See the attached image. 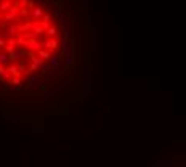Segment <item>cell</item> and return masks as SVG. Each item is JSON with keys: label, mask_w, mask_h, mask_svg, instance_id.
I'll return each mask as SVG.
<instances>
[{"label": "cell", "mask_w": 186, "mask_h": 167, "mask_svg": "<svg viewBox=\"0 0 186 167\" xmlns=\"http://www.w3.org/2000/svg\"><path fill=\"white\" fill-rule=\"evenodd\" d=\"M58 47H60V39H44V48H47V50L50 52H55V50H58Z\"/></svg>", "instance_id": "cell-1"}, {"label": "cell", "mask_w": 186, "mask_h": 167, "mask_svg": "<svg viewBox=\"0 0 186 167\" xmlns=\"http://www.w3.org/2000/svg\"><path fill=\"white\" fill-rule=\"evenodd\" d=\"M44 15H45L44 8L37 5V6H35V8L31 11V21H39V19H42V18H44Z\"/></svg>", "instance_id": "cell-2"}, {"label": "cell", "mask_w": 186, "mask_h": 167, "mask_svg": "<svg viewBox=\"0 0 186 167\" xmlns=\"http://www.w3.org/2000/svg\"><path fill=\"white\" fill-rule=\"evenodd\" d=\"M18 15H19V10L16 8V6H13L11 10H8L3 15V19L6 21V23H8V21H13V19H18Z\"/></svg>", "instance_id": "cell-3"}, {"label": "cell", "mask_w": 186, "mask_h": 167, "mask_svg": "<svg viewBox=\"0 0 186 167\" xmlns=\"http://www.w3.org/2000/svg\"><path fill=\"white\" fill-rule=\"evenodd\" d=\"M47 37L48 39H58V36H60V29H58V26H50L48 29H47Z\"/></svg>", "instance_id": "cell-4"}, {"label": "cell", "mask_w": 186, "mask_h": 167, "mask_svg": "<svg viewBox=\"0 0 186 167\" xmlns=\"http://www.w3.org/2000/svg\"><path fill=\"white\" fill-rule=\"evenodd\" d=\"M13 6H15V2H13V0H5V2L0 3V11L5 15V13L8 11V10H11Z\"/></svg>", "instance_id": "cell-5"}, {"label": "cell", "mask_w": 186, "mask_h": 167, "mask_svg": "<svg viewBox=\"0 0 186 167\" xmlns=\"http://www.w3.org/2000/svg\"><path fill=\"white\" fill-rule=\"evenodd\" d=\"M37 56H39L40 60H44V61H48L50 58H52V52L47 50V48H42V50L37 52Z\"/></svg>", "instance_id": "cell-6"}, {"label": "cell", "mask_w": 186, "mask_h": 167, "mask_svg": "<svg viewBox=\"0 0 186 167\" xmlns=\"http://www.w3.org/2000/svg\"><path fill=\"white\" fill-rule=\"evenodd\" d=\"M64 55H66V64L68 66H72V55H74V50L72 48H66V50H64Z\"/></svg>", "instance_id": "cell-7"}, {"label": "cell", "mask_w": 186, "mask_h": 167, "mask_svg": "<svg viewBox=\"0 0 186 167\" xmlns=\"http://www.w3.org/2000/svg\"><path fill=\"white\" fill-rule=\"evenodd\" d=\"M53 15H55V18L58 19V21H60L61 24L64 23V21H66V13H64L63 10H56V11L53 13Z\"/></svg>", "instance_id": "cell-8"}, {"label": "cell", "mask_w": 186, "mask_h": 167, "mask_svg": "<svg viewBox=\"0 0 186 167\" xmlns=\"http://www.w3.org/2000/svg\"><path fill=\"white\" fill-rule=\"evenodd\" d=\"M5 31L8 32L11 37H15L16 34H18V24H10V26H6V29H5Z\"/></svg>", "instance_id": "cell-9"}, {"label": "cell", "mask_w": 186, "mask_h": 167, "mask_svg": "<svg viewBox=\"0 0 186 167\" xmlns=\"http://www.w3.org/2000/svg\"><path fill=\"white\" fill-rule=\"evenodd\" d=\"M48 64L50 66H58L60 64V56L58 55H52V58L48 60Z\"/></svg>", "instance_id": "cell-10"}, {"label": "cell", "mask_w": 186, "mask_h": 167, "mask_svg": "<svg viewBox=\"0 0 186 167\" xmlns=\"http://www.w3.org/2000/svg\"><path fill=\"white\" fill-rule=\"evenodd\" d=\"M0 37H2V39H5V40H10V39H13V37H11L10 34L6 32V31H2V32H0Z\"/></svg>", "instance_id": "cell-11"}, {"label": "cell", "mask_w": 186, "mask_h": 167, "mask_svg": "<svg viewBox=\"0 0 186 167\" xmlns=\"http://www.w3.org/2000/svg\"><path fill=\"white\" fill-rule=\"evenodd\" d=\"M5 47H6V40H5V39H2V37H0V50H3Z\"/></svg>", "instance_id": "cell-12"}, {"label": "cell", "mask_w": 186, "mask_h": 167, "mask_svg": "<svg viewBox=\"0 0 186 167\" xmlns=\"http://www.w3.org/2000/svg\"><path fill=\"white\" fill-rule=\"evenodd\" d=\"M37 3H47V0H35Z\"/></svg>", "instance_id": "cell-13"}, {"label": "cell", "mask_w": 186, "mask_h": 167, "mask_svg": "<svg viewBox=\"0 0 186 167\" xmlns=\"http://www.w3.org/2000/svg\"><path fill=\"white\" fill-rule=\"evenodd\" d=\"M2 27H5V24L2 23V21H0V29H2Z\"/></svg>", "instance_id": "cell-14"}, {"label": "cell", "mask_w": 186, "mask_h": 167, "mask_svg": "<svg viewBox=\"0 0 186 167\" xmlns=\"http://www.w3.org/2000/svg\"><path fill=\"white\" fill-rule=\"evenodd\" d=\"M2 18H3V13H2V11H0V19H2Z\"/></svg>", "instance_id": "cell-15"}, {"label": "cell", "mask_w": 186, "mask_h": 167, "mask_svg": "<svg viewBox=\"0 0 186 167\" xmlns=\"http://www.w3.org/2000/svg\"><path fill=\"white\" fill-rule=\"evenodd\" d=\"M13 2H15V3H18V2H21V0H13Z\"/></svg>", "instance_id": "cell-16"}]
</instances>
